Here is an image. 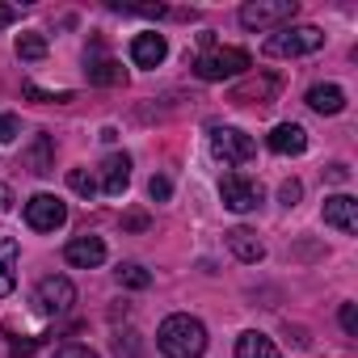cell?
<instances>
[{"mask_svg": "<svg viewBox=\"0 0 358 358\" xmlns=\"http://www.w3.org/2000/svg\"><path fill=\"white\" fill-rule=\"evenodd\" d=\"M236 358H282V354L266 333H241L236 337Z\"/></svg>", "mask_w": 358, "mask_h": 358, "instance_id": "cell-17", "label": "cell"}, {"mask_svg": "<svg viewBox=\"0 0 358 358\" xmlns=\"http://www.w3.org/2000/svg\"><path fill=\"white\" fill-rule=\"evenodd\" d=\"M22 93H26L30 101H72V93H68V89H64V93H47V89H38L34 80H26V85H22Z\"/></svg>", "mask_w": 358, "mask_h": 358, "instance_id": "cell-23", "label": "cell"}, {"mask_svg": "<svg viewBox=\"0 0 358 358\" xmlns=\"http://www.w3.org/2000/svg\"><path fill=\"white\" fill-rule=\"evenodd\" d=\"M114 350H118V358H135V341H131V337H127V341L118 337V341H114Z\"/></svg>", "mask_w": 358, "mask_h": 358, "instance_id": "cell-31", "label": "cell"}, {"mask_svg": "<svg viewBox=\"0 0 358 358\" xmlns=\"http://www.w3.org/2000/svg\"><path fill=\"white\" fill-rule=\"evenodd\" d=\"M341 329H345L350 337L358 333V308H354V303H341Z\"/></svg>", "mask_w": 358, "mask_h": 358, "instance_id": "cell-28", "label": "cell"}, {"mask_svg": "<svg viewBox=\"0 0 358 358\" xmlns=\"http://www.w3.org/2000/svg\"><path fill=\"white\" fill-rule=\"evenodd\" d=\"M9 203H13V190H9L5 182H0V211H9Z\"/></svg>", "mask_w": 358, "mask_h": 358, "instance_id": "cell-34", "label": "cell"}, {"mask_svg": "<svg viewBox=\"0 0 358 358\" xmlns=\"http://www.w3.org/2000/svg\"><path fill=\"white\" fill-rule=\"evenodd\" d=\"M220 199H224L228 211L245 215V211H253V207L262 203V186L249 182V177H241V173H228L224 182H220Z\"/></svg>", "mask_w": 358, "mask_h": 358, "instance_id": "cell-7", "label": "cell"}, {"mask_svg": "<svg viewBox=\"0 0 358 358\" xmlns=\"http://www.w3.org/2000/svg\"><path fill=\"white\" fill-rule=\"evenodd\" d=\"M299 194H303V186H299V182H282V186H278V203H282V207H295V203H299Z\"/></svg>", "mask_w": 358, "mask_h": 358, "instance_id": "cell-26", "label": "cell"}, {"mask_svg": "<svg viewBox=\"0 0 358 358\" xmlns=\"http://www.w3.org/2000/svg\"><path fill=\"white\" fill-rule=\"evenodd\" d=\"M118 282H122V287H135V291H139V287H148V282H152V274H148V270H143L139 262H127V266H118Z\"/></svg>", "mask_w": 358, "mask_h": 358, "instance_id": "cell-21", "label": "cell"}, {"mask_svg": "<svg viewBox=\"0 0 358 358\" xmlns=\"http://www.w3.org/2000/svg\"><path fill=\"white\" fill-rule=\"evenodd\" d=\"M228 249H232L241 262H249V266L266 257V245H262L257 232H249V228H232V232H228Z\"/></svg>", "mask_w": 358, "mask_h": 358, "instance_id": "cell-16", "label": "cell"}, {"mask_svg": "<svg viewBox=\"0 0 358 358\" xmlns=\"http://www.w3.org/2000/svg\"><path fill=\"white\" fill-rule=\"evenodd\" d=\"M308 106L316 114H341L345 110V89L341 85H312L308 89Z\"/></svg>", "mask_w": 358, "mask_h": 358, "instance_id": "cell-15", "label": "cell"}, {"mask_svg": "<svg viewBox=\"0 0 358 358\" xmlns=\"http://www.w3.org/2000/svg\"><path fill=\"white\" fill-rule=\"evenodd\" d=\"M164 55H169V43H164L160 34H139V38L131 43V64H135V68H160Z\"/></svg>", "mask_w": 358, "mask_h": 358, "instance_id": "cell-13", "label": "cell"}, {"mask_svg": "<svg viewBox=\"0 0 358 358\" xmlns=\"http://www.w3.org/2000/svg\"><path fill=\"white\" fill-rule=\"evenodd\" d=\"M127 186H131V156H127V152L106 156V164H101V190H106L110 199H122Z\"/></svg>", "mask_w": 358, "mask_h": 358, "instance_id": "cell-10", "label": "cell"}, {"mask_svg": "<svg viewBox=\"0 0 358 358\" xmlns=\"http://www.w3.org/2000/svg\"><path fill=\"white\" fill-rule=\"evenodd\" d=\"M320 47H324L320 26H287V30H278V34L266 38V55H274V59L312 55V51H320Z\"/></svg>", "mask_w": 358, "mask_h": 358, "instance_id": "cell-2", "label": "cell"}, {"mask_svg": "<svg viewBox=\"0 0 358 358\" xmlns=\"http://www.w3.org/2000/svg\"><path fill=\"white\" fill-rule=\"evenodd\" d=\"M13 287H17V278H13V266H9L5 257H0V299H5V295H13Z\"/></svg>", "mask_w": 358, "mask_h": 358, "instance_id": "cell-27", "label": "cell"}, {"mask_svg": "<svg viewBox=\"0 0 358 358\" xmlns=\"http://www.w3.org/2000/svg\"><path fill=\"white\" fill-rule=\"evenodd\" d=\"M26 224H30L34 232H55V228L68 224V207H64L55 194H34V199L26 203Z\"/></svg>", "mask_w": 358, "mask_h": 358, "instance_id": "cell-8", "label": "cell"}, {"mask_svg": "<svg viewBox=\"0 0 358 358\" xmlns=\"http://www.w3.org/2000/svg\"><path fill=\"white\" fill-rule=\"evenodd\" d=\"M148 194H152V203H169L173 182H169V177H152V182H148Z\"/></svg>", "mask_w": 358, "mask_h": 358, "instance_id": "cell-25", "label": "cell"}, {"mask_svg": "<svg viewBox=\"0 0 358 358\" xmlns=\"http://www.w3.org/2000/svg\"><path fill=\"white\" fill-rule=\"evenodd\" d=\"M38 350V341L30 337V341H13V358H26V354H34Z\"/></svg>", "mask_w": 358, "mask_h": 358, "instance_id": "cell-30", "label": "cell"}, {"mask_svg": "<svg viewBox=\"0 0 358 358\" xmlns=\"http://www.w3.org/2000/svg\"><path fill=\"white\" fill-rule=\"evenodd\" d=\"M249 64H253L249 51H241V47H220V51H203V55L194 59V76H199V80H232V76H241Z\"/></svg>", "mask_w": 358, "mask_h": 358, "instance_id": "cell-3", "label": "cell"}, {"mask_svg": "<svg viewBox=\"0 0 358 358\" xmlns=\"http://www.w3.org/2000/svg\"><path fill=\"white\" fill-rule=\"evenodd\" d=\"M30 164H34V173H51V135H38V139H34Z\"/></svg>", "mask_w": 358, "mask_h": 358, "instance_id": "cell-20", "label": "cell"}, {"mask_svg": "<svg viewBox=\"0 0 358 358\" xmlns=\"http://www.w3.org/2000/svg\"><path fill=\"white\" fill-rule=\"evenodd\" d=\"M266 143H270V152H278V156H299V152H308V131H303L299 122H278Z\"/></svg>", "mask_w": 358, "mask_h": 358, "instance_id": "cell-12", "label": "cell"}, {"mask_svg": "<svg viewBox=\"0 0 358 358\" xmlns=\"http://www.w3.org/2000/svg\"><path fill=\"white\" fill-rule=\"evenodd\" d=\"M55 358H97L89 345H64V350H55Z\"/></svg>", "mask_w": 358, "mask_h": 358, "instance_id": "cell-29", "label": "cell"}, {"mask_svg": "<svg viewBox=\"0 0 358 358\" xmlns=\"http://www.w3.org/2000/svg\"><path fill=\"white\" fill-rule=\"evenodd\" d=\"M64 257H68V266H76V270H93V266L106 262V245H101V236H76V241H68Z\"/></svg>", "mask_w": 358, "mask_h": 358, "instance_id": "cell-11", "label": "cell"}, {"mask_svg": "<svg viewBox=\"0 0 358 358\" xmlns=\"http://www.w3.org/2000/svg\"><path fill=\"white\" fill-rule=\"evenodd\" d=\"M329 182H337V186L350 182V169H345V164H333V169H329Z\"/></svg>", "mask_w": 358, "mask_h": 358, "instance_id": "cell-32", "label": "cell"}, {"mask_svg": "<svg viewBox=\"0 0 358 358\" xmlns=\"http://www.w3.org/2000/svg\"><path fill=\"white\" fill-rule=\"evenodd\" d=\"M34 303H38V312H47V316H64V312H72V303H76V287H72L64 274H51V278L38 282Z\"/></svg>", "mask_w": 358, "mask_h": 358, "instance_id": "cell-6", "label": "cell"}, {"mask_svg": "<svg viewBox=\"0 0 358 358\" xmlns=\"http://www.w3.org/2000/svg\"><path fill=\"white\" fill-rule=\"evenodd\" d=\"M9 22H17V9L13 5H0V26H9Z\"/></svg>", "mask_w": 358, "mask_h": 358, "instance_id": "cell-33", "label": "cell"}, {"mask_svg": "<svg viewBox=\"0 0 358 358\" xmlns=\"http://www.w3.org/2000/svg\"><path fill=\"white\" fill-rule=\"evenodd\" d=\"M17 55H22V59H43V55H47V38H43L38 30L17 34Z\"/></svg>", "mask_w": 358, "mask_h": 358, "instance_id": "cell-19", "label": "cell"}, {"mask_svg": "<svg viewBox=\"0 0 358 358\" xmlns=\"http://www.w3.org/2000/svg\"><path fill=\"white\" fill-rule=\"evenodd\" d=\"M324 224L337 228L341 236H354V232H358V203H354L350 194H333V199H324Z\"/></svg>", "mask_w": 358, "mask_h": 358, "instance_id": "cell-9", "label": "cell"}, {"mask_svg": "<svg viewBox=\"0 0 358 358\" xmlns=\"http://www.w3.org/2000/svg\"><path fill=\"white\" fill-rule=\"evenodd\" d=\"M295 17V0H253L241 9V26L245 30H270Z\"/></svg>", "mask_w": 358, "mask_h": 358, "instance_id": "cell-5", "label": "cell"}, {"mask_svg": "<svg viewBox=\"0 0 358 358\" xmlns=\"http://www.w3.org/2000/svg\"><path fill=\"white\" fill-rule=\"evenodd\" d=\"M68 186H72L80 199H93V194H97V182H93L85 169H68Z\"/></svg>", "mask_w": 358, "mask_h": 358, "instance_id": "cell-22", "label": "cell"}, {"mask_svg": "<svg viewBox=\"0 0 358 358\" xmlns=\"http://www.w3.org/2000/svg\"><path fill=\"white\" fill-rule=\"evenodd\" d=\"M211 152H215L224 164H249V160L257 156V143H253V135H245V131H236V127H215V131H211Z\"/></svg>", "mask_w": 358, "mask_h": 358, "instance_id": "cell-4", "label": "cell"}, {"mask_svg": "<svg viewBox=\"0 0 358 358\" xmlns=\"http://www.w3.org/2000/svg\"><path fill=\"white\" fill-rule=\"evenodd\" d=\"M85 76H89V85H118V80H122V68H118V59H110L101 47H93V51L85 55Z\"/></svg>", "mask_w": 358, "mask_h": 358, "instance_id": "cell-14", "label": "cell"}, {"mask_svg": "<svg viewBox=\"0 0 358 358\" xmlns=\"http://www.w3.org/2000/svg\"><path fill=\"white\" fill-rule=\"evenodd\" d=\"M22 135V122H17V114H0V143H13Z\"/></svg>", "mask_w": 358, "mask_h": 358, "instance_id": "cell-24", "label": "cell"}, {"mask_svg": "<svg viewBox=\"0 0 358 358\" xmlns=\"http://www.w3.org/2000/svg\"><path fill=\"white\" fill-rule=\"evenodd\" d=\"M156 345H160L164 358H203V350H207V329H203V320L177 312V316H169V320L156 329Z\"/></svg>", "mask_w": 358, "mask_h": 358, "instance_id": "cell-1", "label": "cell"}, {"mask_svg": "<svg viewBox=\"0 0 358 358\" xmlns=\"http://www.w3.org/2000/svg\"><path fill=\"white\" fill-rule=\"evenodd\" d=\"M278 93V76H257V80H245L232 89V101H270Z\"/></svg>", "mask_w": 358, "mask_h": 358, "instance_id": "cell-18", "label": "cell"}]
</instances>
